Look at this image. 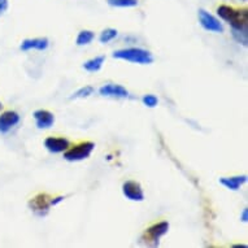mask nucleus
I'll use <instances>...</instances> for the list:
<instances>
[{"mask_svg": "<svg viewBox=\"0 0 248 248\" xmlns=\"http://www.w3.org/2000/svg\"><path fill=\"white\" fill-rule=\"evenodd\" d=\"M217 15L229 22L232 30H248V11L235 9L229 5H220L217 8Z\"/></svg>", "mask_w": 248, "mask_h": 248, "instance_id": "f257e3e1", "label": "nucleus"}, {"mask_svg": "<svg viewBox=\"0 0 248 248\" xmlns=\"http://www.w3.org/2000/svg\"><path fill=\"white\" fill-rule=\"evenodd\" d=\"M114 59H120V60L129 61V62H134V64H152L154 62V56L150 51L143 48H137V47H131V48H124L114 51L113 52Z\"/></svg>", "mask_w": 248, "mask_h": 248, "instance_id": "f03ea898", "label": "nucleus"}, {"mask_svg": "<svg viewBox=\"0 0 248 248\" xmlns=\"http://www.w3.org/2000/svg\"><path fill=\"white\" fill-rule=\"evenodd\" d=\"M95 148V144L93 142H83L78 146L66 150L64 154V159L68 161H81L87 157H90V155L93 154V151Z\"/></svg>", "mask_w": 248, "mask_h": 248, "instance_id": "7ed1b4c3", "label": "nucleus"}, {"mask_svg": "<svg viewBox=\"0 0 248 248\" xmlns=\"http://www.w3.org/2000/svg\"><path fill=\"white\" fill-rule=\"evenodd\" d=\"M199 21L202 28L207 31H212V33H224V26L220 22L218 18H216L213 15L207 12L205 9H199Z\"/></svg>", "mask_w": 248, "mask_h": 248, "instance_id": "20e7f679", "label": "nucleus"}, {"mask_svg": "<svg viewBox=\"0 0 248 248\" xmlns=\"http://www.w3.org/2000/svg\"><path fill=\"white\" fill-rule=\"evenodd\" d=\"M169 230V224L163 221V222H159V224L152 225L148 230L144 234V238L148 243H152L154 246L159 244V239L163 235H165Z\"/></svg>", "mask_w": 248, "mask_h": 248, "instance_id": "39448f33", "label": "nucleus"}, {"mask_svg": "<svg viewBox=\"0 0 248 248\" xmlns=\"http://www.w3.org/2000/svg\"><path fill=\"white\" fill-rule=\"evenodd\" d=\"M122 192L127 199L133 200V202H143L144 200V192L142 190V186L134 181H126L124 183Z\"/></svg>", "mask_w": 248, "mask_h": 248, "instance_id": "423d86ee", "label": "nucleus"}, {"mask_svg": "<svg viewBox=\"0 0 248 248\" xmlns=\"http://www.w3.org/2000/svg\"><path fill=\"white\" fill-rule=\"evenodd\" d=\"M20 122V116L15 110H5L0 114V133L7 134Z\"/></svg>", "mask_w": 248, "mask_h": 248, "instance_id": "0eeeda50", "label": "nucleus"}, {"mask_svg": "<svg viewBox=\"0 0 248 248\" xmlns=\"http://www.w3.org/2000/svg\"><path fill=\"white\" fill-rule=\"evenodd\" d=\"M29 207L31 208V211L35 212L38 216H45L48 212V208L51 207V200H49L48 195L46 194H41V195L35 196L30 203Z\"/></svg>", "mask_w": 248, "mask_h": 248, "instance_id": "6e6552de", "label": "nucleus"}, {"mask_svg": "<svg viewBox=\"0 0 248 248\" xmlns=\"http://www.w3.org/2000/svg\"><path fill=\"white\" fill-rule=\"evenodd\" d=\"M70 143L65 138H56V137H48L45 140V147L51 154H60L65 152L69 148Z\"/></svg>", "mask_w": 248, "mask_h": 248, "instance_id": "1a4fd4ad", "label": "nucleus"}, {"mask_svg": "<svg viewBox=\"0 0 248 248\" xmlns=\"http://www.w3.org/2000/svg\"><path fill=\"white\" fill-rule=\"evenodd\" d=\"M99 94L102 96H110V98H127L129 96V91L125 87H122L120 85H114V83H109V85H104L99 90Z\"/></svg>", "mask_w": 248, "mask_h": 248, "instance_id": "9d476101", "label": "nucleus"}, {"mask_svg": "<svg viewBox=\"0 0 248 248\" xmlns=\"http://www.w3.org/2000/svg\"><path fill=\"white\" fill-rule=\"evenodd\" d=\"M34 118H35V124L39 129H49L55 122V117L49 110L46 109H38L34 112Z\"/></svg>", "mask_w": 248, "mask_h": 248, "instance_id": "9b49d317", "label": "nucleus"}, {"mask_svg": "<svg viewBox=\"0 0 248 248\" xmlns=\"http://www.w3.org/2000/svg\"><path fill=\"white\" fill-rule=\"evenodd\" d=\"M48 47V39L47 38H33V39H25L21 45L22 51H30V49H38L45 51Z\"/></svg>", "mask_w": 248, "mask_h": 248, "instance_id": "f8f14e48", "label": "nucleus"}, {"mask_svg": "<svg viewBox=\"0 0 248 248\" xmlns=\"http://www.w3.org/2000/svg\"><path fill=\"white\" fill-rule=\"evenodd\" d=\"M247 182V177L246 175H238V177H225L220 179L221 185H224L225 187L232 191L239 190V187L243 183Z\"/></svg>", "mask_w": 248, "mask_h": 248, "instance_id": "ddd939ff", "label": "nucleus"}, {"mask_svg": "<svg viewBox=\"0 0 248 248\" xmlns=\"http://www.w3.org/2000/svg\"><path fill=\"white\" fill-rule=\"evenodd\" d=\"M104 61H106V57L104 56L94 57V59H90L89 61H86L85 64H83V68L87 72H93L94 73V72H98V70L102 69Z\"/></svg>", "mask_w": 248, "mask_h": 248, "instance_id": "4468645a", "label": "nucleus"}, {"mask_svg": "<svg viewBox=\"0 0 248 248\" xmlns=\"http://www.w3.org/2000/svg\"><path fill=\"white\" fill-rule=\"evenodd\" d=\"M95 34L93 31H90V30H83L81 33L78 34L77 37V45L78 46H86L90 45L91 42L94 41Z\"/></svg>", "mask_w": 248, "mask_h": 248, "instance_id": "2eb2a0df", "label": "nucleus"}, {"mask_svg": "<svg viewBox=\"0 0 248 248\" xmlns=\"http://www.w3.org/2000/svg\"><path fill=\"white\" fill-rule=\"evenodd\" d=\"M108 4L117 8H130L138 5V0H107Z\"/></svg>", "mask_w": 248, "mask_h": 248, "instance_id": "dca6fc26", "label": "nucleus"}, {"mask_svg": "<svg viewBox=\"0 0 248 248\" xmlns=\"http://www.w3.org/2000/svg\"><path fill=\"white\" fill-rule=\"evenodd\" d=\"M117 30L116 29H106V30H103L102 34H100V37H99V41L100 43H108V42L113 41L114 38L117 37Z\"/></svg>", "mask_w": 248, "mask_h": 248, "instance_id": "f3484780", "label": "nucleus"}, {"mask_svg": "<svg viewBox=\"0 0 248 248\" xmlns=\"http://www.w3.org/2000/svg\"><path fill=\"white\" fill-rule=\"evenodd\" d=\"M232 37L238 43L247 46L248 43V30H232Z\"/></svg>", "mask_w": 248, "mask_h": 248, "instance_id": "a211bd4d", "label": "nucleus"}, {"mask_svg": "<svg viewBox=\"0 0 248 248\" xmlns=\"http://www.w3.org/2000/svg\"><path fill=\"white\" fill-rule=\"evenodd\" d=\"M93 93H94V89H93L91 86H86V87H82V89L78 90L77 93H74V94L70 96V99L87 98L90 95H93Z\"/></svg>", "mask_w": 248, "mask_h": 248, "instance_id": "6ab92c4d", "label": "nucleus"}, {"mask_svg": "<svg viewBox=\"0 0 248 248\" xmlns=\"http://www.w3.org/2000/svg\"><path fill=\"white\" fill-rule=\"evenodd\" d=\"M143 104L146 107H148V108H154V107L157 106V103H159V100H157V98L155 96V95H144L142 99Z\"/></svg>", "mask_w": 248, "mask_h": 248, "instance_id": "aec40b11", "label": "nucleus"}, {"mask_svg": "<svg viewBox=\"0 0 248 248\" xmlns=\"http://www.w3.org/2000/svg\"><path fill=\"white\" fill-rule=\"evenodd\" d=\"M7 9H8V0H1L0 1V16L4 15Z\"/></svg>", "mask_w": 248, "mask_h": 248, "instance_id": "412c9836", "label": "nucleus"}, {"mask_svg": "<svg viewBox=\"0 0 248 248\" xmlns=\"http://www.w3.org/2000/svg\"><path fill=\"white\" fill-rule=\"evenodd\" d=\"M62 200H64V196H57V198L51 200V205H56V204H59L60 202H62Z\"/></svg>", "mask_w": 248, "mask_h": 248, "instance_id": "4be33fe9", "label": "nucleus"}, {"mask_svg": "<svg viewBox=\"0 0 248 248\" xmlns=\"http://www.w3.org/2000/svg\"><path fill=\"white\" fill-rule=\"evenodd\" d=\"M240 220L243 221V222H247V220H248V211H247V208L244 209L243 213H242V216H240Z\"/></svg>", "mask_w": 248, "mask_h": 248, "instance_id": "5701e85b", "label": "nucleus"}, {"mask_svg": "<svg viewBox=\"0 0 248 248\" xmlns=\"http://www.w3.org/2000/svg\"><path fill=\"white\" fill-rule=\"evenodd\" d=\"M1 108H3V106H1V103H0V110H1Z\"/></svg>", "mask_w": 248, "mask_h": 248, "instance_id": "b1692460", "label": "nucleus"}, {"mask_svg": "<svg viewBox=\"0 0 248 248\" xmlns=\"http://www.w3.org/2000/svg\"><path fill=\"white\" fill-rule=\"evenodd\" d=\"M0 1H1V0H0Z\"/></svg>", "mask_w": 248, "mask_h": 248, "instance_id": "393cba45", "label": "nucleus"}]
</instances>
